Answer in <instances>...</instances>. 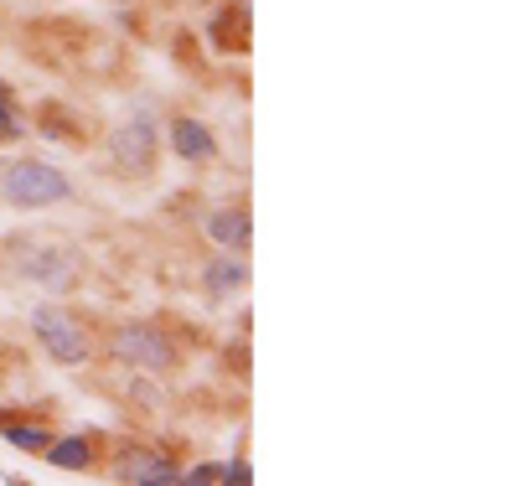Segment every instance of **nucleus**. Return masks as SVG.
Here are the masks:
<instances>
[{"label":"nucleus","instance_id":"obj_1","mask_svg":"<svg viewBox=\"0 0 517 486\" xmlns=\"http://www.w3.org/2000/svg\"><path fill=\"white\" fill-rule=\"evenodd\" d=\"M0 197L21 212H42V207H57L73 197V181L68 171H57L47 161H11L0 171Z\"/></svg>","mask_w":517,"mask_h":486},{"label":"nucleus","instance_id":"obj_2","mask_svg":"<svg viewBox=\"0 0 517 486\" xmlns=\"http://www.w3.org/2000/svg\"><path fill=\"white\" fill-rule=\"evenodd\" d=\"M32 331L42 337V347H47V357L57 362V368H78V362H88V331L68 311H57V306L32 311Z\"/></svg>","mask_w":517,"mask_h":486},{"label":"nucleus","instance_id":"obj_3","mask_svg":"<svg viewBox=\"0 0 517 486\" xmlns=\"http://www.w3.org/2000/svg\"><path fill=\"white\" fill-rule=\"evenodd\" d=\"M114 357L130 362V368H145V373H166L176 362L166 331L150 326V321H125V326H119L114 331Z\"/></svg>","mask_w":517,"mask_h":486},{"label":"nucleus","instance_id":"obj_4","mask_svg":"<svg viewBox=\"0 0 517 486\" xmlns=\"http://www.w3.org/2000/svg\"><path fill=\"white\" fill-rule=\"evenodd\" d=\"M156 125L140 114V119H130L125 130L114 135V161L125 166V171H150V161H156Z\"/></svg>","mask_w":517,"mask_h":486},{"label":"nucleus","instance_id":"obj_5","mask_svg":"<svg viewBox=\"0 0 517 486\" xmlns=\"http://www.w3.org/2000/svg\"><path fill=\"white\" fill-rule=\"evenodd\" d=\"M114 476L125 481V486H176L181 471L166 461V455H156V450H125Z\"/></svg>","mask_w":517,"mask_h":486},{"label":"nucleus","instance_id":"obj_6","mask_svg":"<svg viewBox=\"0 0 517 486\" xmlns=\"http://www.w3.org/2000/svg\"><path fill=\"white\" fill-rule=\"evenodd\" d=\"M73 254L68 249H37V254H26V264H21V275H32V280H42V285H52V290H63L68 280H73Z\"/></svg>","mask_w":517,"mask_h":486},{"label":"nucleus","instance_id":"obj_7","mask_svg":"<svg viewBox=\"0 0 517 486\" xmlns=\"http://www.w3.org/2000/svg\"><path fill=\"white\" fill-rule=\"evenodd\" d=\"M171 150L181 161H207L218 145H212V130L202 119H171Z\"/></svg>","mask_w":517,"mask_h":486},{"label":"nucleus","instance_id":"obj_8","mask_svg":"<svg viewBox=\"0 0 517 486\" xmlns=\"http://www.w3.org/2000/svg\"><path fill=\"white\" fill-rule=\"evenodd\" d=\"M207 238H212V243H223V249H249V238H254L249 212H243V207H223V212H212V218H207Z\"/></svg>","mask_w":517,"mask_h":486},{"label":"nucleus","instance_id":"obj_9","mask_svg":"<svg viewBox=\"0 0 517 486\" xmlns=\"http://www.w3.org/2000/svg\"><path fill=\"white\" fill-rule=\"evenodd\" d=\"M243 280H249V264L238 259V249H228L223 259H212V264H207V275H202L207 295H218V300H223V295H233Z\"/></svg>","mask_w":517,"mask_h":486},{"label":"nucleus","instance_id":"obj_10","mask_svg":"<svg viewBox=\"0 0 517 486\" xmlns=\"http://www.w3.org/2000/svg\"><path fill=\"white\" fill-rule=\"evenodd\" d=\"M47 461H52V466H63V471H88V461H94V445H88L83 435L52 440V445H47Z\"/></svg>","mask_w":517,"mask_h":486},{"label":"nucleus","instance_id":"obj_11","mask_svg":"<svg viewBox=\"0 0 517 486\" xmlns=\"http://www.w3.org/2000/svg\"><path fill=\"white\" fill-rule=\"evenodd\" d=\"M0 435H6L16 450H26V455H47V445H52V435L37 430V424H0Z\"/></svg>","mask_w":517,"mask_h":486},{"label":"nucleus","instance_id":"obj_12","mask_svg":"<svg viewBox=\"0 0 517 486\" xmlns=\"http://www.w3.org/2000/svg\"><path fill=\"white\" fill-rule=\"evenodd\" d=\"M26 135V125H21V114H16V104L0 94V140H21Z\"/></svg>","mask_w":517,"mask_h":486},{"label":"nucleus","instance_id":"obj_13","mask_svg":"<svg viewBox=\"0 0 517 486\" xmlns=\"http://www.w3.org/2000/svg\"><path fill=\"white\" fill-rule=\"evenodd\" d=\"M218 481H254V466L249 461H233V466L218 471Z\"/></svg>","mask_w":517,"mask_h":486}]
</instances>
